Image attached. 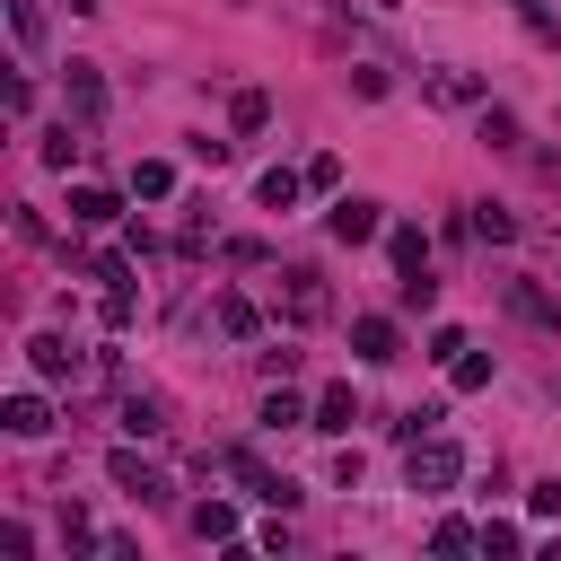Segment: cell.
Segmentation results:
<instances>
[{
	"label": "cell",
	"instance_id": "1",
	"mask_svg": "<svg viewBox=\"0 0 561 561\" xmlns=\"http://www.w3.org/2000/svg\"><path fill=\"white\" fill-rule=\"evenodd\" d=\"M465 482V447H447L438 430L430 438H412V456H403V491H421V500H447Z\"/></svg>",
	"mask_w": 561,
	"mask_h": 561
},
{
	"label": "cell",
	"instance_id": "2",
	"mask_svg": "<svg viewBox=\"0 0 561 561\" xmlns=\"http://www.w3.org/2000/svg\"><path fill=\"white\" fill-rule=\"evenodd\" d=\"M280 316H289V324H324V316H333V289H324L316 263H289V272H280Z\"/></svg>",
	"mask_w": 561,
	"mask_h": 561
},
{
	"label": "cell",
	"instance_id": "3",
	"mask_svg": "<svg viewBox=\"0 0 561 561\" xmlns=\"http://www.w3.org/2000/svg\"><path fill=\"white\" fill-rule=\"evenodd\" d=\"M219 473H237V482H245L263 508H289V500H298V491H289V482H280V473L254 456V447H219Z\"/></svg>",
	"mask_w": 561,
	"mask_h": 561
},
{
	"label": "cell",
	"instance_id": "4",
	"mask_svg": "<svg viewBox=\"0 0 561 561\" xmlns=\"http://www.w3.org/2000/svg\"><path fill=\"white\" fill-rule=\"evenodd\" d=\"M105 473H114V491H131L140 508H158V500H167V473H158L140 447H114V456H105Z\"/></svg>",
	"mask_w": 561,
	"mask_h": 561
},
{
	"label": "cell",
	"instance_id": "5",
	"mask_svg": "<svg viewBox=\"0 0 561 561\" xmlns=\"http://www.w3.org/2000/svg\"><path fill=\"white\" fill-rule=\"evenodd\" d=\"M324 228H333V245H368V237H386V219H377V202H359V193H333V210H324Z\"/></svg>",
	"mask_w": 561,
	"mask_h": 561
},
{
	"label": "cell",
	"instance_id": "6",
	"mask_svg": "<svg viewBox=\"0 0 561 561\" xmlns=\"http://www.w3.org/2000/svg\"><path fill=\"white\" fill-rule=\"evenodd\" d=\"M61 96H70V114H79L88 131L105 123V70H96V61H70V70H61Z\"/></svg>",
	"mask_w": 561,
	"mask_h": 561
},
{
	"label": "cell",
	"instance_id": "7",
	"mask_svg": "<svg viewBox=\"0 0 561 561\" xmlns=\"http://www.w3.org/2000/svg\"><path fill=\"white\" fill-rule=\"evenodd\" d=\"M394 351H403L394 316H351V359H359V368H386Z\"/></svg>",
	"mask_w": 561,
	"mask_h": 561
},
{
	"label": "cell",
	"instance_id": "8",
	"mask_svg": "<svg viewBox=\"0 0 561 561\" xmlns=\"http://www.w3.org/2000/svg\"><path fill=\"white\" fill-rule=\"evenodd\" d=\"M9 44H18L26 61H44V44H53V9H44V0H9Z\"/></svg>",
	"mask_w": 561,
	"mask_h": 561
},
{
	"label": "cell",
	"instance_id": "9",
	"mask_svg": "<svg viewBox=\"0 0 561 561\" xmlns=\"http://www.w3.org/2000/svg\"><path fill=\"white\" fill-rule=\"evenodd\" d=\"M114 219H123L114 184H70V228H114Z\"/></svg>",
	"mask_w": 561,
	"mask_h": 561
},
{
	"label": "cell",
	"instance_id": "10",
	"mask_svg": "<svg viewBox=\"0 0 561 561\" xmlns=\"http://www.w3.org/2000/svg\"><path fill=\"white\" fill-rule=\"evenodd\" d=\"M26 368H35L44 386H61V377H79V351H70V333H35V342H26Z\"/></svg>",
	"mask_w": 561,
	"mask_h": 561
},
{
	"label": "cell",
	"instance_id": "11",
	"mask_svg": "<svg viewBox=\"0 0 561 561\" xmlns=\"http://www.w3.org/2000/svg\"><path fill=\"white\" fill-rule=\"evenodd\" d=\"M0 430H9V438H44V430H53V403H44L35 386H18V394L0 403Z\"/></svg>",
	"mask_w": 561,
	"mask_h": 561
},
{
	"label": "cell",
	"instance_id": "12",
	"mask_svg": "<svg viewBox=\"0 0 561 561\" xmlns=\"http://www.w3.org/2000/svg\"><path fill=\"white\" fill-rule=\"evenodd\" d=\"M298 193H307V167H263L254 175V210H298Z\"/></svg>",
	"mask_w": 561,
	"mask_h": 561
},
{
	"label": "cell",
	"instance_id": "13",
	"mask_svg": "<svg viewBox=\"0 0 561 561\" xmlns=\"http://www.w3.org/2000/svg\"><path fill=\"white\" fill-rule=\"evenodd\" d=\"M386 254H394V280L430 272V237H421V219H394V228H386Z\"/></svg>",
	"mask_w": 561,
	"mask_h": 561
},
{
	"label": "cell",
	"instance_id": "14",
	"mask_svg": "<svg viewBox=\"0 0 561 561\" xmlns=\"http://www.w3.org/2000/svg\"><path fill=\"white\" fill-rule=\"evenodd\" d=\"M254 421H263V430H307V421H316V403H298V394H289V377H272V394L254 403Z\"/></svg>",
	"mask_w": 561,
	"mask_h": 561
},
{
	"label": "cell",
	"instance_id": "15",
	"mask_svg": "<svg viewBox=\"0 0 561 561\" xmlns=\"http://www.w3.org/2000/svg\"><path fill=\"white\" fill-rule=\"evenodd\" d=\"M219 333H228V342H254V333H263V307L237 298V289H219Z\"/></svg>",
	"mask_w": 561,
	"mask_h": 561
},
{
	"label": "cell",
	"instance_id": "16",
	"mask_svg": "<svg viewBox=\"0 0 561 561\" xmlns=\"http://www.w3.org/2000/svg\"><path fill=\"white\" fill-rule=\"evenodd\" d=\"M351 421H359V394H351V386H324V394H316V421H307V430H333V438H342Z\"/></svg>",
	"mask_w": 561,
	"mask_h": 561
},
{
	"label": "cell",
	"instance_id": "17",
	"mask_svg": "<svg viewBox=\"0 0 561 561\" xmlns=\"http://www.w3.org/2000/svg\"><path fill=\"white\" fill-rule=\"evenodd\" d=\"M430 96L438 105H482V70H430Z\"/></svg>",
	"mask_w": 561,
	"mask_h": 561
},
{
	"label": "cell",
	"instance_id": "18",
	"mask_svg": "<svg viewBox=\"0 0 561 561\" xmlns=\"http://www.w3.org/2000/svg\"><path fill=\"white\" fill-rule=\"evenodd\" d=\"M167 430V403L158 394H123V438H158Z\"/></svg>",
	"mask_w": 561,
	"mask_h": 561
},
{
	"label": "cell",
	"instance_id": "19",
	"mask_svg": "<svg viewBox=\"0 0 561 561\" xmlns=\"http://www.w3.org/2000/svg\"><path fill=\"white\" fill-rule=\"evenodd\" d=\"M263 123H272V96L263 88H237L228 96V131H263Z\"/></svg>",
	"mask_w": 561,
	"mask_h": 561
},
{
	"label": "cell",
	"instance_id": "20",
	"mask_svg": "<svg viewBox=\"0 0 561 561\" xmlns=\"http://www.w3.org/2000/svg\"><path fill=\"white\" fill-rule=\"evenodd\" d=\"M193 535H202V543H237V508H228V500H202V508H193Z\"/></svg>",
	"mask_w": 561,
	"mask_h": 561
},
{
	"label": "cell",
	"instance_id": "21",
	"mask_svg": "<svg viewBox=\"0 0 561 561\" xmlns=\"http://www.w3.org/2000/svg\"><path fill=\"white\" fill-rule=\"evenodd\" d=\"M131 193H140V202H167V193H175V167H167V158H140V167H131Z\"/></svg>",
	"mask_w": 561,
	"mask_h": 561
},
{
	"label": "cell",
	"instance_id": "22",
	"mask_svg": "<svg viewBox=\"0 0 561 561\" xmlns=\"http://www.w3.org/2000/svg\"><path fill=\"white\" fill-rule=\"evenodd\" d=\"M465 228H473L482 245H508V237H517V219H508L500 202H473V219H465Z\"/></svg>",
	"mask_w": 561,
	"mask_h": 561
},
{
	"label": "cell",
	"instance_id": "23",
	"mask_svg": "<svg viewBox=\"0 0 561 561\" xmlns=\"http://www.w3.org/2000/svg\"><path fill=\"white\" fill-rule=\"evenodd\" d=\"M430 552H482V526H465V517H438V526H430Z\"/></svg>",
	"mask_w": 561,
	"mask_h": 561
},
{
	"label": "cell",
	"instance_id": "24",
	"mask_svg": "<svg viewBox=\"0 0 561 561\" xmlns=\"http://www.w3.org/2000/svg\"><path fill=\"white\" fill-rule=\"evenodd\" d=\"M508 307H517L526 324H561V307H552V298H543L535 280H517V289H508Z\"/></svg>",
	"mask_w": 561,
	"mask_h": 561
},
{
	"label": "cell",
	"instance_id": "25",
	"mask_svg": "<svg viewBox=\"0 0 561 561\" xmlns=\"http://www.w3.org/2000/svg\"><path fill=\"white\" fill-rule=\"evenodd\" d=\"M447 386H456V394L491 386V359H482V351H456V359H447Z\"/></svg>",
	"mask_w": 561,
	"mask_h": 561
},
{
	"label": "cell",
	"instance_id": "26",
	"mask_svg": "<svg viewBox=\"0 0 561 561\" xmlns=\"http://www.w3.org/2000/svg\"><path fill=\"white\" fill-rule=\"evenodd\" d=\"M35 158H44V167H70V158H79V131H70V123H53V131L35 140Z\"/></svg>",
	"mask_w": 561,
	"mask_h": 561
},
{
	"label": "cell",
	"instance_id": "27",
	"mask_svg": "<svg viewBox=\"0 0 561 561\" xmlns=\"http://www.w3.org/2000/svg\"><path fill=\"white\" fill-rule=\"evenodd\" d=\"M482 149H517V114H500V105H482Z\"/></svg>",
	"mask_w": 561,
	"mask_h": 561
},
{
	"label": "cell",
	"instance_id": "28",
	"mask_svg": "<svg viewBox=\"0 0 561 561\" xmlns=\"http://www.w3.org/2000/svg\"><path fill=\"white\" fill-rule=\"evenodd\" d=\"M307 193H342V158H333V149L307 158Z\"/></svg>",
	"mask_w": 561,
	"mask_h": 561
},
{
	"label": "cell",
	"instance_id": "29",
	"mask_svg": "<svg viewBox=\"0 0 561 561\" xmlns=\"http://www.w3.org/2000/svg\"><path fill=\"white\" fill-rule=\"evenodd\" d=\"M482 552H526V526H508V517H482Z\"/></svg>",
	"mask_w": 561,
	"mask_h": 561
},
{
	"label": "cell",
	"instance_id": "30",
	"mask_svg": "<svg viewBox=\"0 0 561 561\" xmlns=\"http://www.w3.org/2000/svg\"><path fill=\"white\" fill-rule=\"evenodd\" d=\"M430 430H438V403H412V412L394 421V438H403V447H412V438H430Z\"/></svg>",
	"mask_w": 561,
	"mask_h": 561
},
{
	"label": "cell",
	"instance_id": "31",
	"mask_svg": "<svg viewBox=\"0 0 561 561\" xmlns=\"http://www.w3.org/2000/svg\"><path fill=\"white\" fill-rule=\"evenodd\" d=\"M394 289H403V307H421V316L438 307V280H430V272H412V280H394Z\"/></svg>",
	"mask_w": 561,
	"mask_h": 561
},
{
	"label": "cell",
	"instance_id": "32",
	"mask_svg": "<svg viewBox=\"0 0 561 561\" xmlns=\"http://www.w3.org/2000/svg\"><path fill=\"white\" fill-rule=\"evenodd\" d=\"M96 324H105V333H123V324H131V289H105V307H96Z\"/></svg>",
	"mask_w": 561,
	"mask_h": 561
},
{
	"label": "cell",
	"instance_id": "33",
	"mask_svg": "<svg viewBox=\"0 0 561 561\" xmlns=\"http://www.w3.org/2000/svg\"><path fill=\"white\" fill-rule=\"evenodd\" d=\"M359 473H368V456H359V447H342V456H333V491H359Z\"/></svg>",
	"mask_w": 561,
	"mask_h": 561
},
{
	"label": "cell",
	"instance_id": "34",
	"mask_svg": "<svg viewBox=\"0 0 561 561\" xmlns=\"http://www.w3.org/2000/svg\"><path fill=\"white\" fill-rule=\"evenodd\" d=\"M526 517H543V526H552V517H561V482H535V491H526Z\"/></svg>",
	"mask_w": 561,
	"mask_h": 561
}]
</instances>
